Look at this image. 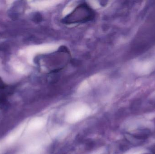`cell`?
Instances as JSON below:
<instances>
[{"mask_svg": "<svg viewBox=\"0 0 155 154\" xmlns=\"http://www.w3.org/2000/svg\"><path fill=\"white\" fill-rule=\"evenodd\" d=\"M71 54L67 48L61 47L59 50L50 54L44 55L41 59V66L48 73L58 72L68 65Z\"/></svg>", "mask_w": 155, "mask_h": 154, "instance_id": "obj_1", "label": "cell"}, {"mask_svg": "<svg viewBox=\"0 0 155 154\" xmlns=\"http://www.w3.org/2000/svg\"><path fill=\"white\" fill-rule=\"evenodd\" d=\"M95 12L94 9L87 3L80 4L75 9L62 20L64 24H84L91 21L94 19Z\"/></svg>", "mask_w": 155, "mask_h": 154, "instance_id": "obj_2", "label": "cell"}, {"mask_svg": "<svg viewBox=\"0 0 155 154\" xmlns=\"http://www.w3.org/2000/svg\"><path fill=\"white\" fill-rule=\"evenodd\" d=\"M25 124H22L19 125L15 129H14L5 139V142L8 144H11L15 143L21 136L24 129Z\"/></svg>", "mask_w": 155, "mask_h": 154, "instance_id": "obj_3", "label": "cell"}, {"mask_svg": "<svg viewBox=\"0 0 155 154\" xmlns=\"http://www.w3.org/2000/svg\"></svg>", "mask_w": 155, "mask_h": 154, "instance_id": "obj_4", "label": "cell"}]
</instances>
